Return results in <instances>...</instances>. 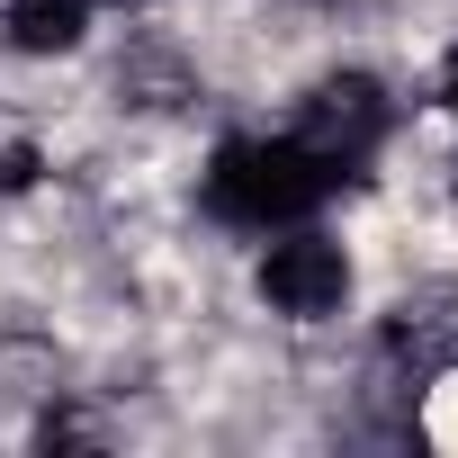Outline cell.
Here are the masks:
<instances>
[{
	"mask_svg": "<svg viewBox=\"0 0 458 458\" xmlns=\"http://www.w3.org/2000/svg\"><path fill=\"white\" fill-rule=\"evenodd\" d=\"M333 162H315L297 135H234V144H216V162H207V207L225 216V225H297V216H315L324 198H333Z\"/></svg>",
	"mask_w": 458,
	"mask_h": 458,
	"instance_id": "cell-1",
	"label": "cell"
},
{
	"mask_svg": "<svg viewBox=\"0 0 458 458\" xmlns=\"http://www.w3.org/2000/svg\"><path fill=\"white\" fill-rule=\"evenodd\" d=\"M297 144L351 180V171L386 144V90H377L369 72H333V81H315L306 108H297Z\"/></svg>",
	"mask_w": 458,
	"mask_h": 458,
	"instance_id": "cell-2",
	"label": "cell"
},
{
	"mask_svg": "<svg viewBox=\"0 0 458 458\" xmlns=\"http://www.w3.org/2000/svg\"><path fill=\"white\" fill-rule=\"evenodd\" d=\"M261 297L279 306V315H342V297H351V261H342V243H324V234H288V243H270V261H261Z\"/></svg>",
	"mask_w": 458,
	"mask_h": 458,
	"instance_id": "cell-3",
	"label": "cell"
},
{
	"mask_svg": "<svg viewBox=\"0 0 458 458\" xmlns=\"http://www.w3.org/2000/svg\"><path fill=\"white\" fill-rule=\"evenodd\" d=\"M10 46L19 55H72L90 37V0H10Z\"/></svg>",
	"mask_w": 458,
	"mask_h": 458,
	"instance_id": "cell-4",
	"label": "cell"
},
{
	"mask_svg": "<svg viewBox=\"0 0 458 458\" xmlns=\"http://www.w3.org/2000/svg\"><path fill=\"white\" fill-rule=\"evenodd\" d=\"M37 180V144H10V153H0V189H28Z\"/></svg>",
	"mask_w": 458,
	"mask_h": 458,
	"instance_id": "cell-5",
	"label": "cell"
},
{
	"mask_svg": "<svg viewBox=\"0 0 458 458\" xmlns=\"http://www.w3.org/2000/svg\"><path fill=\"white\" fill-rule=\"evenodd\" d=\"M440 108L458 117V46H449V72H440Z\"/></svg>",
	"mask_w": 458,
	"mask_h": 458,
	"instance_id": "cell-6",
	"label": "cell"
}]
</instances>
